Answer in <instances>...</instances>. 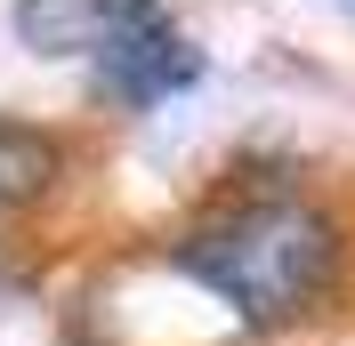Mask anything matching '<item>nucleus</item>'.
I'll list each match as a JSON object with an SVG mask.
<instances>
[{
	"label": "nucleus",
	"instance_id": "nucleus-2",
	"mask_svg": "<svg viewBox=\"0 0 355 346\" xmlns=\"http://www.w3.org/2000/svg\"><path fill=\"white\" fill-rule=\"evenodd\" d=\"M194 81H202V48L170 24V8L137 17L130 33L97 57V89L121 97V105H162V97H178V89H194Z\"/></svg>",
	"mask_w": 355,
	"mask_h": 346
},
{
	"label": "nucleus",
	"instance_id": "nucleus-4",
	"mask_svg": "<svg viewBox=\"0 0 355 346\" xmlns=\"http://www.w3.org/2000/svg\"><path fill=\"white\" fill-rule=\"evenodd\" d=\"M65 170V145L33 121H8L0 113V210H24V201H41Z\"/></svg>",
	"mask_w": 355,
	"mask_h": 346
},
{
	"label": "nucleus",
	"instance_id": "nucleus-3",
	"mask_svg": "<svg viewBox=\"0 0 355 346\" xmlns=\"http://www.w3.org/2000/svg\"><path fill=\"white\" fill-rule=\"evenodd\" d=\"M162 0H17V41L41 57H105Z\"/></svg>",
	"mask_w": 355,
	"mask_h": 346
},
{
	"label": "nucleus",
	"instance_id": "nucleus-1",
	"mask_svg": "<svg viewBox=\"0 0 355 346\" xmlns=\"http://www.w3.org/2000/svg\"><path fill=\"white\" fill-rule=\"evenodd\" d=\"M178 274L202 282L210 298L250 330L299 322L339 274V226L299 194H243L178 234Z\"/></svg>",
	"mask_w": 355,
	"mask_h": 346
}]
</instances>
